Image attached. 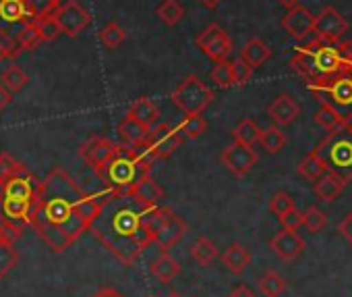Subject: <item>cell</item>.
I'll return each mask as SVG.
<instances>
[{"label": "cell", "instance_id": "cell-21", "mask_svg": "<svg viewBox=\"0 0 352 297\" xmlns=\"http://www.w3.org/2000/svg\"><path fill=\"white\" fill-rule=\"evenodd\" d=\"M149 272L151 276H155L160 283H172L181 272V264L168 249H160L157 258L149 264Z\"/></svg>", "mask_w": 352, "mask_h": 297}, {"label": "cell", "instance_id": "cell-52", "mask_svg": "<svg viewBox=\"0 0 352 297\" xmlns=\"http://www.w3.org/2000/svg\"><path fill=\"white\" fill-rule=\"evenodd\" d=\"M338 48H340V54L346 63V73L352 77V42H340Z\"/></svg>", "mask_w": 352, "mask_h": 297}, {"label": "cell", "instance_id": "cell-54", "mask_svg": "<svg viewBox=\"0 0 352 297\" xmlns=\"http://www.w3.org/2000/svg\"><path fill=\"white\" fill-rule=\"evenodd\" d=\"M226 297H257L249 287H245V285H239L236 289H232L230 291V295H226Z\"/></svg>", "mask_w": 352, "mask_h": 297}, {"label": "cell", "instance_id": "cell-1", "mask_svg": "<svg viewBox=\"0 0 352 297\" xmlns=\"http://www.w3.org/2000/svg\"><path fill=\"white\" fill-rule=\"evenodd\" d=\"M100 206L98 194H85L67 171L56 167L42 183L30 225L52 252L63 254L89 231Z\"/></svg>", "mask_w": 352, "mask_h": 297}, {"label": "cell", "instance_id": "cell-50", "mask_svg": "<svg viewBox=\"0 0 352 297\" xmlns=\"http://www.w3.org/2000/svg\"><path fill=\"white\" fill-rule=\"evenodd\" d=\"M302 216H305V212H300L298 208H292L290 212L278 216V221H280V225H282L284 229H294V231H298L300 225H302Z\"/></svg>", "mask_w": 352, "mask_h": 297}, {"label": "cell", "instance_id": "cell-44", "mask_svg": "<svg viewBox=\"0 0 352 297\" xmlns=\"http://www.w3.org/2000/svg\"><path fill=\"white\" fill-rule=\"evenodd\" d=\"M36 23H38V28H40V34H42V40H44V42H52V40H56V38L63 34L60 23H58V19H56L54 13L36 19Z\"/></svg>", "mask_w": 352, "mask_h": 297}, {"label": "cell", "instance_id": "cell-15", "mask_svg": "<svg viewBox=\"0 0 352 297\" xmlns=\"http://www.w3.org/2000/svg\"><path fill=\"white\" fill-rule=\"evenodd\" d=\"M282 28L286 30V34L294 40H305L309 34H313L315 28V17L313 13L305 7V5H294L286 11V15L282 17Z\"/></svg>", "mask_w": 352, "mask_h": 297}, {"label": "cell", "instance_id": "cell-34", "mask_svg": "<svg viewBox=\"0 0 352 297\" xmlns=\"http://www.w3.org/2000/svg\"><path fill=\"white\" fill-rule=\"evenodd\" d=\"M257 285L265 297H280L286 291V278L278 274L276 270H265Z\"/></svg>", "mask_w": 352, "mask_h": 297}, {"label": "cell", "instance_id": "cell-29", "mask_svg": "<svg viewBox=\"0 0 352 297\" xmlns=\"http://www.w3.org/2000/svg\"><path fill=\"white\" fill-rule=\"evenodd\" d=\"M155 15L160 17L162 23H166L168 28L179 25L185 17V7L179 3V0H162L155 9Z\"/></svg>", "mask_w": 352, "mask_h": 297}, {"label": "cell", "instance_id": "cell-38", "mask_svg": "<svg viewBox=\"0 0 352 297\" xmlns=\"http://www.w3.org/2000/svg\"><path fill=\"white\" fill-rule=\"evenodd\" d=\"M0 83H3L7 90H11L15 94V92H21L30 83V77L19 67L11 65V67H7L3 73H0Z\"/></svg>", "mask_w": 352, "mask_h": 297}, {"label": "cell", "instance_id": "cell-3", "mask_svg": "<svg viewBox=\"0 0 352 297\" xmlns=\"http://www.w3.org/2000/svg\"><path fill=\"white\" fill-rule=\"evenodd\" d=\"M290 67L309 83H321L346 73V63L340 54L338 44L315 40L307 46L294 48Z\"/></svg>", "mask_w": 352, "mask_h": 297}, {"label": "cell", "instance_id": "cell-53", "mask_svg": "<svg viewBox=\"0 0 352 297\" xmlns=\"http://www.w3.org/2000/svg\"><path fill=\"white\" fill-rule=\"evenodd\" d=\"M11 102H13V92L0 83V110H5Z\"/></svg>", "mask_w": 352, "mask_h": 297}, {"label": "cell", "instance_id": "cell-7", "mask_svg": "<svg viewBox=\"0 0 352 297\" xmlns=\"http://www.w3.org/2000/svg\"><path fill=\"white\" fill-rule=\"evenodd\" d=\"M170 100L185 114H204L214 102V92L197 75H189L174 88Z\"/></svg>", "mask_w": 352, "mask_h": 297}, {"label": "cell", "instance_id": "cell-22", "mask_svg": "<svg viewBox=\"0 0 352 297\" xmlns=\"http://www.w3.org/2000/svg\"><path fill=\"white\" fill-rule=\"evenodd\" d=\"M344 187H346V183H344L338 175H333V173L327 171L323 177H319V179L313 183V194H315V198H317L319 202L329 204V202H333V200L344 192Z\"/></svg>", "mask_w": 352, "mask_h": 297}, {"label": "cell", "instance_id": "cell-33", "mask_svg": "<svg viewBox=\"0 0 352 297\" xmlns=\"http://www.w3.org/2000/svg\"><path fill=\"white\" fill-rule=\"evenodd\" d=\"M191 258H193L199 266H210V264L218 258V247L212 243V239H208V237H197V241L191 245Z\"/></svg>", "mask_w": 352, "mask_h": 297}, {"label": "cell", "instance_id": "cell-26", "mask_svg": "<svg viewBox=\"0 0 352 297\" xmlns=\"http://www.w3.org/2000/svg\"><path fill=\"white\" fill-rule=\"evenodd\" d=\"M270 57H272V48H270L263 40H259V38L249 40V42L243 46V50H241V59H245L253 69L261 67Z\"/></svg>", "mask_w": 352, "mask_h": 297}, {"label": "cell", "instance_id": "cell-13", "mask_svg": "<svg viewBox=\"0 0 352 297\" xmlns=\"http://www.w3.org/2000/svg\"><path fill=\"white\" fill-rule=\"evenodd\" d=\"M63 34H67L69 38H77L89 23H91V15L77 3V0H67L63 3L56 11H54Z\"/></svg>", "mask_w": 352, "mask_h": 297}, {"label": "cell", "instance_id": "cell-30", "mask_svg": "<svg viewBox=\"0 0 352 297\" xmlns=\"http://www.w3.org/2000/svg\"><path fill=\"white\" fill-rule=\"evenodd\" d=\"M261 127L253 121V119H243V121H239V125L232 129V139L234 141H239V143H243V145H255L257 141H259V137H261Z\"/></svg>", "mask_w": 352, "mask_h": 297}, {"label": "cell", "instance_id": "cell-42", "mask_svg": "<svg viewBox=\"0 0 352 297\" xmlns=\"http://www.w3.org/2000/svg\"><path fill=\"white\" fill-rule=\"evenodd\" d=\"M302 227H307L311 233H321L327 227L325 212L321 208H317V206H309L305 210V216H302Z\"/></svg>", "mask_w": 352, "mask_h": 297}, {"label": "cell", "instance_id": "cell-12", "mask_svg": "<svg viewBox=\"0 0 352 297\" xmlns=\"http://www.w3.org/2000/svg\"><path fill=\"white\" fill-rule=\"evenodd\" d=\"M183 139L185 137L179 133V127H172L168 123H160L149 131L147 143L151 145V150L157 158H168L179 150Z\"/></svg>", "mask_w": 352, "mask_h": 297}, {"label": "cell", "instance_id": "cell-57", "mask_svg": "<svg viewBox=\"0 0 352 297\" xmlns=\"http://www.w3.org/2000/svg\"><path fill=\"white\" fill-rule=\"evenodd\" d=\"M280 3H282L284 7H288V9H290V7L298 5V3H300V0H280Z\"/></svg>", "mask_w": 352, "mask_h": 297}, {"label": "cell", "instance_id": "cell-56", "mask_svg": "<svg viewBox=\"0 0 352 297\" xmlns=\"http://www.w3.org/2000/svg\"><path fill=\"white\" fill-rule=\"evenodd\" d=\"M199 3L206 7V9H210V11H214V9H218V5L222 3V0H199Z\"/></svg>", "mask_w": 352, "mask_h": 297}, {"label": "cell", "instance_id": "cell-55", "mask_svg": "<svg viewBox=\"0 0 352 297\" xmlns=\"http://www.w3.org/2000/svg\"><path fill=\"white\" fill-rule=\"evenodd\" d=\"M94 297H124L122 293H118L116 289H112V287H104V289H100Z\"/></svg>", "mask_w": 352, "mask_h": 297}, {"label": "cell", "instance_id": "cell-37", "mask_svg": "<svg viewBox=\"0 0 352 297\" xmlns=\"http://www.w3.org/2000/svg\"><path fill=\"white\" fill-rule=\"evenodd\" d=\"M124 40H126V34L116 21H110L100 30V42L110 50H116L118 46H122Z\"/></svg>", "mask_w": 352, "mask_h": 297}, {"label": "cell", "instance_id": "cell-14", "mask_svg": "<svg viewBox=\"0 0 352 297\" xmlns=\"http://www.w3.org/2000/svg\"><path fill=\"white\" fill-rule=\"evenodd\" d=\"M34 21L25 0H0V32L17 36V32Z\"/></svg>", "mask_w": 352, "mask_h": 297}, {"label": "cell", "instance_id": "cell-10", "mask_svg": "<svg viewBox=\"0 0 352 297\" xmlns=\"http://www.w3.org/2000/svg\"><path fill=\"white\" fill-rule=\"evenodd\" d=\"M42 183L44 181L40 177H36L30 171H23V173H17V175L9 177L3 185H0V196L36 204V200H38V196L42 192Z\"/></svg>", "mask_w": 352, "mask_h": 297}, {"label": "cell", "instance_id": "cell-28", "mask_svg": "<svg viewBox=\"0 0 352 297\" xmlns=\"http://www.w3.org/2000/svg\"><path fill=\"white\" fill-rule=\"evenodd\" d=\"M296 173L302 177V179H307V181H317L319 177H323L325 173H327V167L323 165V161L317 156V152L315 150H311L300 163H298V167H296Z\"/></svg>", "mask_w": 352, "mask_h": 297}, {"label": "cell", "instance_id": "cell-45", "mask_svg": "<svg viewBox=\"0 0 352 297\" xmlns=\"http://www.w3.org/2000/svg\"><path fill=\"white\" fill-rule=\"evenodd\" d=\"M25 5H28V9L32 13L34 21H36L40 17L52 15L63 3H60V0H25Z\"/></svg>", "mask_w": 352, "mask_h": 297}, {"label": "cell", "instance_id": "cell-39", "mask_svg": "<svg viewBox=\"0 0 352 297\" xmlns=\"http://www.w3.org/2000/svg\"><path fill=\"white\" fill-rule=\"evenodd\" d=\"M313 121H315L317 125H321L323 129H327V131H333V129H340V127L346 125V119L340 116V114H338L331 106H327V104H321V108L313 114Z\"/></svg>", "mask_w": 352, "mask_h": 297}, {"label": "cell", "instance_id": "cell-23", "mask_svg": "<svg viewBox=\"0 0 352 297\" xmlns=\"http://www.w3.org/2000/svg\"><path fill=\"white\" fill-rule=\"evenodd\" d=\"M149 131H151V127H147L145 123L137 121L131 114H126L118 125V133L124 139V143H129V145H139V143L147 141Z\"/></svg>", "mask_w": 352, "mask_h": 297}, {"label": "cell", "instance_id": "cell-40", "mask_svg": "<svg viewBox=\"0 0 352 297\" xmlns=\"http://www.w3.org/2000/svg\"><path fill=\"white\" fill-rule=\"evenodd\" d=\"M212 81L220 88V90H228L234 85V75H232V63L228 61H220L212 67L210 71Z\"/></svg>", "mask_w": 352, "mask_h": 297}, {"label": "cell", "instance_id": "cell-20", "mask_svg": "<svg viewBox=\"0 0 352 297\" xmlns=\"http://www.w3.org/2000/svg\"><path fill=\"white\" fill-rule=\"evenodd\" d=\"M267 114L272 116V121H274L276 125L286 127V125H292V123L298 119V114H300V106L294 102V98H292V96L282 94V96H278V98L270 104Z\"/></svg>", "mask_w": 352, "mask_h": 297}, {"label": "cell", "instance_id": "cell-36", "mask_svg": "<svg viewBox=\"0 0 352 297\" xmlns=\"http://www.w3.org/2000/svg\"><path fill=\"white\" fill-rule=\"evenodd\" d=\"M17 44H19V48H21V52L23 50H34V48H38L44 40H42V34H40V28H38V23L36 21H30V23H25L19 32H17Z\"/></svg>", "mask_w": 352, "mask_h": 297}, {"label": "cell", "instance_id": "cell-4", "mask_svg": "<svg viewBox=\"0 0 352 297\" xmlns=\"http://www.w3.org/2000/svg\"><path fill=\"white\" fill-rule=\"evenodd\" d=\"M149 175L151 167L141 161L137 150L129 143H118L112 158L98 173L104 183V190L112 194H131Z\"/></svg>", "mask_w": 352, "mask_h": 297}, {"label": "cell", "instance_id": "cell-9", "mask_svg": "<svg viewBox=\"0 0 352 297\" xmlns=\"http://www.w3.org/2000/svg\"><path fill=\"white\" fill-rule=\"evenodd\" d=\"M313 34L317 40L327 44H340L344 36L348 34V21L342 17V13L333 7H323V11L315 17Z\"/></svg>", "mask_w": 352, "mask_h": 297}, {"label": "cell", "instance_id": "cell-19", "mask_svg": "<svg viewBox=\"0 0 352 297\" xmlns=\"http://www.w3.org/2000/svg\"><path fill=\"white\" fill-rule=\"evenodd\" d=\"M185 233H187V223L179 214H176V212H172L166 218V223L162 225V229H160L153 245H157L160 249H172L176 243H179L185 237Z\"/></svg>", "mask_w": 352, "mask_h": 297}, {"label": "cell", "instance_id": "cell-31", "mask_svg": "<svg viewBox=\"0 0 352 297\" xmlns=\"http://www.w3.org/2000/svg\"><path fill=\"white\" fill-rule=\"evenodd\" d=\"M133 194H135L141 202H145L147 206H160L162 200H164V190L151 179V175L145 177V179L133 190Z\"/></svg>", "mask_w": 352, "mask_h": 297}, {"label": "cell", "instance_id": "cell-46", "mask_svg": "<svg viewBox=\"0 0 352 297\" xmlns=\"http://www.w3.org/2000/svg\"><path fill=\"white\" fill-rule=\"evenodd\" d=\"M21 54V48L17 44V38L11 34L0 32V63L3 61H13Z\"/></svg>", "mask_w": 352, "mask_h": 297}, {"label": "cell", "instance_id": "cell-43", "mask_svg": "<svg viewBox=\"0 0 352 297\" xmlns=\"http://www.w3.org/2000/svg\"><path fill=\"white\" fill-rule=\"evenodd\" d=\"M28 171L17 158H13L9 152H0V185H3L9 177Z\"/></svg>", "mask_w": 352, "mask_h": 297}, {"label": "cell", "instance_id": "cell-27", "mask_svg": "<svg viewBox=\"0 0 352 297\" xmlns=\"http://www.w3.org/2000/svg\"><path fill=\"white\" fill-rule=\"evenodd\" d=\"M129 114L135 116L137 121L145 123L147 127H151V125H155V123L160 121V108H157V104H155L153 100H149V98H137V100L131 104Z\"/></svg>", "mask_w": 352, "mask_h": 297}, {"label": "cell", "instance_id": "cell-48", "mask_svg": "<svg viewBox=\"0 0 352 297\" xmlns=\"http://www.w3.org/2000/svg\"><path fill=\"white\" fill-rule=\"evenodd\" d=\"M253 67L245 61V59H236L234 63H232V75H234V85L236 88H245L249 81H251V77H253Z\"/></svg>", "mask_w": 352, "mask_h": 297}, {"label": "cell", "instance_id": "cell-5", "mask_svg": "<svg viewBox=\"0 0 352 297\" xmlns=\"http://www.w3.org/2000/svg\"><path fill=\"white\" fill-rule=\"evenodd\" d=\"M315 152L329 173L338 175L346 185L352 181V133L346 127L329 131Z\"/></svg>", "mask_w": 352, "mask_h": 297}, {"label": "cell", "instance_id": "cell-11", "mask_svg": "<svg viewBox=\"0 0 352 297\" xmlns=\"http://www.w3.org/2000/svg\"><path fill=\"white\" fill-rule=\"evenodd\" d=\"M220 161L234 177H245L257 165L259 156L251 145H243V143L234 141L232 145L224 147V152L220 154Z\"/></svg>", "mask_w": 352, "mask_h": 297}, {"label": "cell", "instance_id": "cell-58", "mask_svg": "<svg viewBox=\"0 0 352 297\" xmlns=\"http://www.w3.org/2000/svg\"><path fill=\"white\" fill-rule=\"evenodd\" d=\"M168 297H181V295L176 293V291H172V293H168Z\"/></svg>", "mask_w": 352, "mask_h": 297}, {"label": "cell", "instance_id": "cell-6", "mask_svg": "<svg viewBox=\"0 0 352 297\" xmlns=\"http://www.w3.org/2000/svg\"><path fill=\"white\" fill-rule=\"evenodd\" d=\"M309 90L321 104L331 106L340 116H352V77L348 73L321 83H309Z\"/></svg>", "mask_w": 352, "mask_h": 297}, {"label": "cell", "instance_id": "cell-2", "mask_svg": "<svg viewBox=\"0 0 352 297\" xmlns=\"http://www.w3.org/2000/svg\"><path fill=\"white\" fill-rule=\"evenodd\" d=\"M98 198L102 206L89 231L118 262L133 266L149 247L147 235L143 231V218L153 206L141 202L133 192L112 194L104 190L98 194Z\"/></svg>", "mask_w": 352, "mask_h": 297}, {"label": "cell", "instance_id": "cell-24", "mask_svg": "<svg viewBox=\"0 0 352 297\" xmlns=\"http://www.w3.org/2000/svg\"><path fill=\"white\" fill-rule=\"evenodd\" d=\"M222 262L224 266L232 272V274H243L249 264H251V252L243 245V243H232L228 245V249L222 254Z\"/></svg>", "mask_w": 352, "mask_h": 297}, {"label": "cell", "instance_id": "cell-47", "mask_svg": "<svg viewBox=\"0 0 352 297\" xmlns=\"http://www.w3.org/2000/svg\"><path fill=\"white\" fill-rule=\"evenodd\" d=\"M292 208H296V204H294L292 196L286 194V192H276V194L272 196V200H270V210H272L276 216H282V214L290 212Z\"/></svg>", "mask_w": 352, "mask_h": 297}, {"label": "cell", "instance_id": "cell-25", "mask_svg": "<svg viewBox=\"0 0 352 297\" xmlns=\"http://www.w3.org/2000/svg\"><path fill=\"white\" fill-rule=\"evenodd\" d=\"M172 212H174V210H172L170 206H162V204L147 210V214H145V218H143V231H145V235H147L149 245L155 243V237H157L162 225L166 223V218H168Z\"/></svg>", "mask_w": 352, "mask_h": 297}, {"label": "cell", "instance_id": "cell-49", "mask_svg": "<svg viewBox=\"0 0 352 297\" xmlns=\"http://www.w3.org/2000/svg\"><path fill=\"white\" fill-rule=\"evenodd\" d=\"M25 227L19 225H9V223H0V243H15L23 235Z\"/></svg>", "mask_w": 352, "mask_h": 297}, {"label": "cell", "instance_id": "cell-18", "mask_svg": "<svg viewBox=\"0 0 352 297\" xmlns=\"http://www.w3.org/2000/svg\"><path fill=\"white\" fill-rule=\"evenodd\" d=\"M32 210H34L32 202H23V200H13V198H3V196H0V223L28 227Z\"/></svg>", "mask_w": 352, "mask_h": 297}, {"label": "cell", "instance_id": "cell-41", "mask_svg": "<svg viewBox=\"0 0 352 297\" xmlns=\"http://www.w3.org/2000/svg\"><path fill=\"white\" fill-rule=\"evenodd\" d=\"M19 262L15 243H0V278H5Z\"/></svg>", "mask_w": 352, "mask_h": 297}, {"label": "cell", "instance_id": "cell-8", "mask_svg": "<svg viewBox=\"0 0 352 297\" xmlns=\"http://www.w3.org/2000/svg\"><path fill=\"white\" fill-rule=\"evenodd\" d=\"M195 44L199 50L206 52V57H210L214 63L226 61L232 52V40L228 36V32L224 28H220L218 23H210L197 38Z\"/></svg>", "mask_w": 352, "mask_h": 297}, {"label": "cell", "instance_id": "cell-51", "mask_svg": "<svg viewBox=\"0 0 352 297\" xmlns=\"http://www.w3.org/2000/svg\"><path fill=\"white\" fill-rule=\"evenodd\" d=\"M338 233L352 245V210L340 221V225H338Z\"/></svg>", "mask_w": 352, "mask_h": 297}, {"label": "cell", "instance_id": "cell-32", "mask_svg": "<svg viewBox=\"0 0 352 297\" xmlns=\"http://www.w3.org/2000/svg\"><path fill=\"white\" fill-rule=\"evenodd\" d=\"M259 143L263 145V150H267V154H278V152L284 150V145H286V135H284V131L280 129V125H272V127H265V129L261 131Z\"/></svg>", "mask_w": 352, "mask_h": 297}, {"label": "cell", "instance_id": "cell-16", "mask_svg": "<svg viewBox=\"0 0 352 297\" xmlns=\"http://www.w3.org/2000/svg\"><path fill=\"white\" fill-rule=\"evenodd\" d=\"M114 150H116V143H112L110 139H106V137H89L83 145H81V150H79V156L96 171V173H100L104 167H106V163L112 158V154H114Z\"/></svg>", "mask_w": 352, "mask_h": 297}, {"label": "cell", "instance_id": "cell-35", "mask_svg": "<svg viewBox=\"0 0 352 297\" xmlns=\"http://www.w3.org/2000/svg\"><path fill=\"white\" fill-rule=\"evenodd\" d=\"M206 131H208V121L201 114H187L179 123V133L187 139H197Z\"/></svg>", "mask_w": 352, "mask_h": 297}, {"label": "cell", "instance_id": "cell-17", "mask_svg": "<svg viewBox=\"0 0 352 297\" xmlns=\"http://www.w3.org/2000/svg\"><path fill=\"white\" fill-rule=\"evenodd\" d=\"M270 247L282 262H294L305 252V239L294 229H282L270 239Z\"/></svg>", "mask_w": 352, "mask_h": 297}]
</instances>
